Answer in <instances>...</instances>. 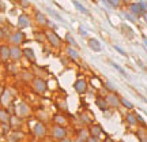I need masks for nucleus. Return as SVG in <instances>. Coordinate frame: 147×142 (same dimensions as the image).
Masks as SVG:
<instances>
[{"label": "nucleus", "mask_w": 147, "mask_h": 142, "mask_svg": "<svg viewBox=\"0 0 147 142\" xmlns=\"http://www.w3.org/2000/svg\"><path fill=\"white\" fill-rule=\"evenodd\" d=\"M142 5L140 4H138V3H134V4L129 5V11H131L132 14H140L142 12Z\"/></svg>", "instance_id": "26"}, {"label": "nucleus", "mask_w": 147, "mask_h": 142, "mask_svg": "<svg viewBox=\"0 0 147 142\" xmlns=\"http://www.w3.org/2000/svg\"><path fill=\"white\" fill-rule=\"evenodd\" d=\"M21 77H22V81H25V82H33V79H34V75L30 71H22Z\"/></svg>", "instance_id": "24"}, {"label": "nucleus", "mask_w": 147, "mask_h": 142, "mask_svg": "<svg viewBox=\"0 0 147 142\" xmlns=\"http://www.w3.org/2000/svg\"><path fill=\"white\" fill-rule=\"evenodd\" d=\"M1 134H3V130H1V127H0V137H1Z\"/></svg>", "instance_id": "38"}, {"label": "nucleus", "mask_w": 147, "mask_h": 142, "mask_svg": "<svg viewBox=\"0 0 147 142\" xmlns=\"http://www.w3.org/2000/svg\"><path fill=\"white\" fill-rule=\"evenodd\" d=\"M120 104L123 107H125L127 109H132V108H134V104H132L129 100H127L125 97H120Z\"/></svg>", "instance_id": "27"}, {"label": "nucleus", "mask_w": 147, "mask_h": 142, "mask_svg": "<svg viewBox=\"0 0 147 142\" xmlns=\"http://www.w3.org/2000/svg\"><path fill=\"white\" fill-rule=\"evenodd\" d=\"M105 88H106L108 90H110V92H115V90H116V88H115V86H113L112 84H110L109 81H106V82H105Z\"/></svg>", "instance_id": "31"}, {"label": "nucleus", "mask_w": 147, "mask_h": 142, "mask_svg": "<svg viewBox=\"0 0 147 142\" xmlns=\"http://www.w3.org/2000/svg\"><path fill=\"white\" fill-rule=\"evenodd\" d=\"M33 89L36 90L37 93H44L47 90V82L44 78H36L33 79Z\"/></svg>", "instance_id": "7"}, {"label": "nucleus", "mask_w": 147, "mask_h": 142, "mask_svg": "<svg viewBox=\"0 0 147 142\" xmlns=\"http://www.w3.org/2000/svg\"><path fill=\"white\" fill-rule=\"evenodd\" d=\"M74 89L78 92L79 94H83L84 92L87 90V82L83 79H78L75 84H74Z\"/></svg>", "instance_id": "10"}, {"label": "nucleus", "mask_w": 147, "mask_h": 142, "mask_svg": "<svg viewBox=\"0 0 147 142\" xmlns=\"http://www.w3.org/2000/svg\"><path fill=\"white\" fill-rule=\"evenodd\" d=\"M22 52H23V56H26L32 63H34L37 59H36V55H34V52H33L32 48H25V49H22Z\"/></svg>", "instance_id": "21"}, {"label": "nucleus", "mask_w": 147, "mask_h": 142, "mask_svg": "<svg viewBox=\"0 0 147 142\" xmlns=\"http://www.w3.org/2000/svg\"><path fill=\"white\" fill-rule=\"evenodd\" d=\"M53 120H55V123L59 124V126H67V119H65L63 115H55Z\"/></svg>", "instance_id": "25"}, {"label": "nucleus", "mask_w": 147, "mask_h": 142, "mask_svg": "<svg viewBox=\"0 0 147 142\" xmlns=\"http://www.w3.org/2000/svg\"><path fill=\"white\" fill-rule=\"evenodd\" d=\"M23 56V52H22V49L19 47H15V45H11L10 47V60L11 62H19Z\"/></svg>", "instance_id": "4"}, {"label": "nucleus", "mask_w": 147, "mask_h": 142, "mask_svg": "<svg viewBox=\"0 0 147 142\" xmlns=\"http://www.w3.org/2000/svg\"><path fill=\"white\" fill-rule=\"evenodd\" d=\"M86 142H101V141H100V138L98 137H90L89 135V138L86 139Z\"/></svg>", "instance_id": "32"}, {"label": "nucleus", "mask_w": 147, "mask_h": 142, "mask_svg": "<svg viewBox=\"0 0 147 142\" xmlns=\"http://www.w3.org/2000/svg\"><path fill=\"white\" fill-rule=\"evenodd\" d=\"M45 38H47L48 41H49V44L52 45V47L55 48H59L60 45H61V38L56 34V33L53 32V30H45Z\"/></svg>", "instance_id": "1"}, {"label": "nucleus", "mask_w": 147, "mask_h": 142, "mask_svg": "<svg viewBox=\"0 0 147 142\" xmlns=\"http://www.w3.org/2000/svg\"><path fill=\"white\" fill-rule=\"evenodd\" d=\"M108 105L112 107V108H117L120 107V96H117L115 92H109V94L105 97Z\"/></svg>", "instance_id": "5"}, {"label": "nucleus", "mask_w": 147, "mask_h": 142, "mask_svg": "<svg viewBox=\"0 0 147 142\" xmlns=\"http://www.w3.org/2000/svg\"><path fill=\"white\" fill-rule=\"evenodd\" d=\"M115 49H117V52H120L121 55H123V56H127V53L124 52V51H123V49H121L120 47H117V45H115Z\"/></svg>", "instance_id": "33"}, {"label": "nucleus", "mask_w": 147, "mask_h": 142, "mask_svg": "<svg viewBox=\"0 0 147 142\" xmlns=\"http://www.w3.org/2000/svg\"><path fill=\"white\" fill-rule=\"evenodd\" d=\"M80 118H82V122L84 124H91V119H90V116H87V112H83Z\"/></svg>", "instance_id": "29"}, {"label": "nucleus", "mask_w": 147, "mask_h": 142, "mask_svg": "<svg viewBox=\"0 0 147 142\" xmlns=\"http://www.w3.org/2000/svg\"><path fill=\"white\" fill-rule=\"evenodd\" d=\"M89 130L87 128H82L80 131L78 132V139H76V142H86V139L89 138Z\"/></svg>", "instance_id": "22"}, {"label": "nucleus", "mask_w": 147, "mask_h": 142, "mask_svg": "<svg viewBox=\"0 0 147 142\" xmlns=\"http://www.w3.org/2000/svg\"><path fill=\"white\" fill-rule=\"evenodd\" d=\"M4 37H5L4 30H3V29H1V26H0V41H3V40H4Z\"/></svg>", "instance_id": "34"}, {"label": "nucleus", "mask_w": 147, "mask_h": 142, "mask_svg": "<svg viewBox=\"0 0 147 142\" xmlns=\"http://www.w3.org/2000/svg\"><path fill=\"white\" fill-rule=\"evenodd\" d=\"M23 139V132L21 131H12L8 134V142H19Z\"/></svg>", "instance_id": "19"}, {"label": "nucleus", "mask_w": 147, "mask_h": 142, "mask_svg": "<svg viewBox=\"0 0 147 142\" xmlns=\"http://www.w3.org/2000/svg\"><path fill=\"white\" fill-rule=\"evenodd\" d=\"M10 120H11V115L8 113V111L4 109V108H1V109H0V123L8 124Z\"/></svg>", "instance_id": "18"}, {"label": "nucleus", "mask_w": 147, "mask_h": 142, "mask_svg": "<svg viewBox=\"0 0 147 142\" xmlns=\"http://www.w3.org/2000/svg\"><path fill=\"white\" fill-rule=\"evenodd\" d=\"M11 93H12V92L8 89V90H4V92H3V94L0 96V100H1V103H3V105H8V104L11 103V100H12Z\"/></svg>", "instance_id": "17"}, {"label": "nucleus", "mask_w": 147, "mask_h": 142, "mask_svg": "<svg viewBox=\"0 0 147 142\" xmlns=\"http://www.w3.org/2000/svg\"><path fill=\"white\" fill-rule=\"evenodd\" d=\"M125 122L128 123V126H131V127H135V126L139 124V123H138L136 113H135V112H128V113L125 115Z\"/></svg>", "instance_id": "15"}, {"label": "nucleus", "mask_w": 147, "mask_h": 142, "mask_svg": "<svg viewBox=\"0 0 147 142\" xmlns=\"http://www.w3.org/2000/svg\"><path fill=\"white\" fill-rule=\"evenodd\" d=\"M0 60L1 62H8L10 60V47H7V45L0 47Z\"/></svg>", "instance_id": "14"}, {"label": "nucleus", "mask_w": 147, "mask_h": 142, "mask_svg": "<svg viewBox=\"0 0 147 142\" xmlns=\"http://www.w3.org/2000/svg\"><path fill=\"white\" fill-rule=\"evenodd\" d=\"M95 104H97V107H98L101 111H106L109 108V105H108V103H106V100H105V97H101V96L95 99Z\"/></svg>", "instance_id": "20"}, {"label": "nucleus", "mask_w": 147, "mask_h": 142, "mask_svg": "<svg viewBox=\"0 0 147 142\" xmlns=\"http://www.w3.org/2000/svg\"><path fill=\"white\" fill-rule=\"evenodd\" d=\"M65 53L68 55L71 59H74V60H76V62H79L80 60V53L78 52V49L74 47H67L65 48Z\"/></svg>", "instance_id": "13"}, {"label": "nucleus", "mask_w": 147, "mask_h": 142, "mask_svg": "<svg viewBox=\"0 0 147 142\" xmlns=\"http://www.w3.org/2000/svg\"><path fill=\"white\" fill-rule=\"evenodd\" d=\"M3 92H4V89H3V86H1V85H0V96L3 94Z\"/></svg>", "instance_id": "36"}, {"label": "nucleus", "mask_w": 147, "mask_h": 142, "mask_svg": "<svg viewBox=\"0 0 147 142\" xmlns=\"http://www.w3.org/2000/svg\"><path fill=\"white\" fill-rule=\"evenodd\" d=\"M87 130H89L90 137H100L101 134H102V127H101V124H98V123L90 124V127Z\"/></svg>", "instance_id": "9"}, {"label": "nucleus", "mask_w": 147, "mask_h": 142, "mask_svg": "<svg viewBox=\"0 0 147 142\" xmlns=\"http://www.w3.org/2000/svg\"><path fill=\"white\" fill-rule=\"evenodd\" d=\"M29 26H30V19L27 18V15L22 14V15L18 16V27H19V30L27 29Z\"/></svg>", "instance_id": "11"}, {"label": "nucleus", "mask_w": 147, "mask_h": 142, "mask_svg": "<svg viewBox=\"0 0 147 142\" xmlns=\"http://www.w3.org/2000/svg\"><path fill=\"white\" fill-rule=\"evenodd\" d=\"M104 142H113V139H112V138H106Z\"/></svg>", "instance_id": "37"}, {"label": "nucleus", "mask_w": 147, "mask_h": 142, "mask_svg": "<svg viewBox=\"0 0 147 142\" xmlns=\"http://www.w3.org/2000/svg\"><path fill=\"white\" fill-rule=\"evenodd\" d=\"M51 134H52V137L55 138V139H59V141L67 138V130H65L63 126H59V124H55V126L52 127Z\"/></svg>", "instance_id": "3"}, {"label": "nucleus", "mask_w": 147, "mask_h": 142, "mask_svg": "<svg viewBox=\"0 0 147 142\" xmlns=\"http://www.w3.org/2000/svg\"><path fill=\"white\" fill-rule=\"evenodd\" d=\"M33 134L37 138H44L47 135V127H45V124L41 123V122H38L36 126L33 127Z\"/></svg>", "instance_id": "8"}, {"label": "nucleus", "mask_w": 147, "mask_h": 142, "mask_svg": "<svg viewBox=\"0 0 147 142\" xmlns=\"http://www.w3.org/2000/svg\"><path fill=\"white\" fill-rule=\"evenodd\" d=\"M10 42H11V45H15V47H19L22 44V41L25 40V34L22 33V30H16L15 33H12L10 36Z\"/></svg>", "instance_id": "6"}, {"label": "nucleus", "mask_w": 147, "mask_h": 142, "mask_svg": "<svg viewBox=\"0 0 147 142\" xmlns=\"http://www.w3.org/2000/svg\"><path fill=\"white\" fill-rule=\"evenodd\" d=\"M65 40H67V41L69 42V44H72L74 45V48H76V49H78V44H76V41H75V40H74L72 38V36H71V34H69V33H67V34H65Z\"/></svg>", "instance_id": "28"}, {"label": "nucleus", "mask_w": 147, "mask_h": 142, "mask_svg": "<svg viewBox=\"0 0 147 142\" xmlns=\"http://www.w3.org/2000/svg\"><path fill=\"white\" fill-rule=\"evenodd\" d=\"M74 4H75V7H76L78 10H80V11H82V12H84V14H89V11L86 10V8H83L80 3H78V1H74Z\"/></svg>", "instance_id": "30"}, {"label": "nucleus", "mask_w": 147, "mask_h": 142, "mask_svg": "<svg viewBox=\"0 0 147 142\" xmlns=\"http://www.w3.org/2000/svg\"><path fill=\"white\" fill-rule=\"evenodd\" d=\"M87 45L91 51H94V52H100L102 47H101L100 41L97 40V38H87Z\"/></svg>", "instance_id": "12"}, {"label": "nucleus", "mask_w": 147, "mask_h": 142, "mask_svg": "<svg viewBox=\"0 0 147 142\" xmlns=\"http://www.w3.org/2000/svg\"><path fill=\"white\" fill-rule=\"evenodd\" d=\"M138 137L140 139V142H147V127L142 126L138 130Z\"/></svg>", "instance_id": "23"}, {"label": "nucleus", "mask_w": 147, "mask_h": 142, "mask_svg": "<svg viewBox=\"0 0 147 142\" xmlns=\"http://www.w3.org/2000/svg\"><path fill=\"white\" fill-rule=\"evenodd\" d=\"M15 112H16V116H18V118L23 119V118H29V116H30L32 109H30V107L27 105L26 103H19L15 108Z\"/></svg>", "instance_id": "2"}, {"label": "nucleus", "mask_w": 147, "mask_h": 142, "mask_svg": "<svg viewBox=\"0 0 147 142\" xmlns=\"http://www.w3.org/2000/svg\"><path fill=\"white\" fill-rule=\"evenodd\" d=\"M8 70H10V73H14V74H16V73H18V69H16V67H15V66H14V64H12V67H10V69H8Z\"/></svg>", "instance_id": "35"}, {"label": "nucleus", "mask_w": 147, "mask_h": 142, "mask_svg": "<svg viewBox=\"0 0 147 142\" xmlns=\"http://www.w3.org/2000/svg\"><path fill=\"white\" fill-rule=\"evenodd\" d=\"M36 22L40 25V26H47L48 25V18L47 15H44V12H41V11H37L36 12Z\"/></svg>", "instance_id": "16"}]
</instances>
